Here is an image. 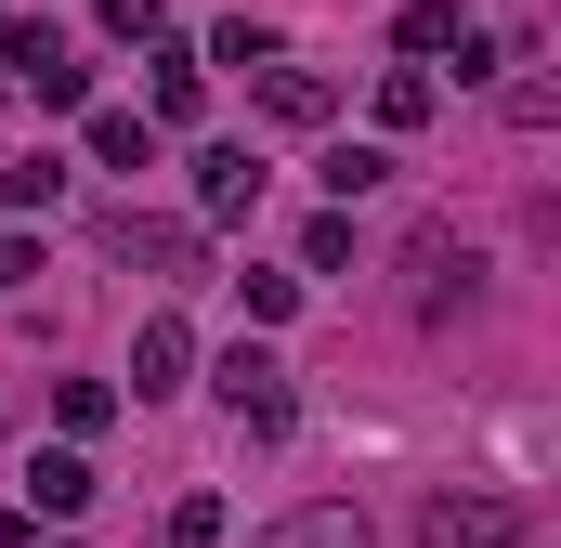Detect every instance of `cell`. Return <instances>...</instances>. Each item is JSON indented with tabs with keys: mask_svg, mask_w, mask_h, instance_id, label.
Returning a JSON list of instances; mask_svg holds the SVG:
<instances>
[{
	"mask_svg": "<svg viewBox=\"0 0 561 548\" xmlns=\"http://www.w3.org/2000/svg\"><path fill=\"white\" fill-rule=\"evenodd\" d=\"M419 548H523V496L457 483V496H431V510H419Z\"/></svg>",
	"mask_w": 561,
	"mask_h": 548,
	"instance_id": "obj_1",
	"label": "cell"
},
{
	"mask_svg": "<svg viewBox=\"0 0 561 548\" xmlns=\"http://www.w3.org/2000/svg\"><path fill=\"white\" fill-rule=\"evenodd\" d=\"M209 379H222V406L249 418V431H262V444H275L287 418H300V392H287V366H275V353H262V340H236V353H222V366H209Z\"/></svg>",
	"mask_w": 561,
	"mask_h": 548,
	"instance_id": "obj_2",
	"label": "cell"
},
{
	"mask_svg": "<svg viewBox=\"0 0 561 548\" xmlns=\"http://www.w3.org/2000/svg\"><path fill=\"white\" fill-rule=\"evenodd\" d=\"M196 209H209V222L262 209V157H249V144H209V157H196Z\"/></svg>",
	"mask_w": 561,
	"mask_h": 548,
	"instance_id": "obj_3",
	"label": "cell"
},
{
	"mask_svg": "<svg viewBox=\"0 0 561 548\" xmlns=\"http://www.w3.org/2000/svg\"><path fill=\"white\" fill-rule=\"evenodd\" d=\"M405 53H457V79H483V53H496V39H483L457 0H419V13H405Z\"/></svg>",
	"mask_w": 561,
	"mask_h": 548,
	"instance_id": "obj_4",
	"label": "cell"
},
{
	"mask_svg": "<svg viewBox=\"0 0 561 548\" xmlns=\"http://www.w3.org/2000/svg\"><path fill=\"white\" fill-rule=\"evenodd\" d=\"M118 262H144V274H196V222H144V209H118Z\"/></svg>",
	"mask_w": 561,
	"mask_h": 548,
	"instance_id": "obj_5",
	"label": "cell"
},
{
	"mask_svg": "<svg viewBox=\"0 0 561 548\" xmlns=\"http://www.w3.org/2000/svg\"><path fill=\"white\" fill-rule=\"evenodd\" d=\"M183 366H196V340H183L170 313H144V340H131V379H144V406H157V392H183Z\"/></svg>",
	"mask_w": 561,
	"mask_h": 548,
	"instance_id": "obj_6",
	"label": "cell"
},
{
	"mask_svg": "<svg viewBox=\"0 0 561 548\" xmlns=\"http://www.w3.org/2000/svg\"><path fill=\"white\" fill-rule=\"evenodd\" d=\"M262 548H379V536H366V510H287Z\"/></svg>",
	"mask_w": 561,
	"mask_h": 548,
	"instance_id": "obj_7",
	"label": "cell"
},
{
	"mask_svg": "<svg viewBox=\"0 0 561 548\" xmlns=\"http://www.w3.org/2000/svg\"><path fill=\"white\" fill-rule=\"evenodd\" d=\"M262 105H275L287 132H313V118H327V105H340V92H327V79H313V66H262Z\"/></svg>",
	"mask_w": 561,
	"mask_h": 548,
	"instance_id": "obj_8",
	"label": "cell"
},
{
	"mask_svg": "<svg viewBox=\"0 0 561 548\" xmlns=\"http://www.w3.org/2000/svg\"><path fill=\"white\" fill-rule=\"evenodd\" d=\"M26 510H53V523L92 510V457H39V470H26Z\"/></svg>",
	"mask_w": 561,
	"mask_h": 548,
	"instance_id": "obj_9",
	"label": "cell"
},
{
	"mask_svg": "<svg viewBox=\"0 0 561 548\" xmlns=\"http://www.w3.org/2000/svg\"><path fill=\"white\" fill-rule=\"evenodd\" d=\"M379 183H392L379 144H340V157H327V196H379Z\"/></svg>",
	"mask_w": 561,
	"mask_h": 548,
	"instance_id": "obj_10",
	"label": "cell"
},
{
	"mask_svg": "<svg viewBox=\"0 0 561 548\" xmlns=\"http://www.w3.org/2000/svg\"><path fill=\"white\" fill-rule=\"evenodd\" d=\"M92 157H105V170H144V118H131V105L92 118Z\"/></svg>",
	"mask_w": 561,
	"mask_h": 548,
	"instance_id": "obj_11",
	"label": "cell"
},
{
	"mask_svg": "<svg viewBox=\"0 0 561 548\" xmlns=\"http://www.w3.org/2000/svg\"><path fill=\"white\" fill-rule=\"evenodd\" d=\"M53 53H66V39H53V26H26V13H13V26H0V66H13V79H39V66H53Z\"/></svg>",
	"mask_w": 561,
	"mask_h": 548,
	"instance_id": "obj_12",
	"label": "cell"
},
{
	"mask_svg": "<svg viewBox=\"0 0 561 548\" xmlns=\"http://www.w3.org/2000/svg\"><path fill=\"white\" fill-rule=\"evenodd\" d=\"M379 118H392V132H419V118H431V79H419V66H392V79H379Z\"/></svg>",
	"mask_w": 561,
	"mask_h": 548,
	"instance_id": "obj_13",
	"label": "cell"
},
{
	"mask_svg": "<svg viewBox=\"0 0 561 548\" xmlns=\"http://www.w3.org/2000/svg\"><path fill=\"white\" fill-rule=\"evenodd\" d=\"M170 548H222V496H183L170 510Z\"/></svg>",
	"mask_w": 561,
	"mask_h": 548,
	"instance_id": "obj_14",
	"label": "cell"
}]
</instances>
